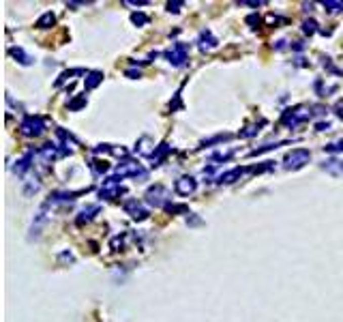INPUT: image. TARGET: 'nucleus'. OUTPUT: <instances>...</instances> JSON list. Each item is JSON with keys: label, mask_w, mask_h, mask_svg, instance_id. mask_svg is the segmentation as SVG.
Wrapping results in <instances>:
<instances>
[{"label": "nucleus", "mask_w": 343, "mask_h": 322, "mask_svg": "<svg viewBox=\"0 0 343 322\" xmlns=\"http://www.w3.org/2000/svg\"><path fill=\"white\" fill-rule=\"evenodd\" d=\"M43 129H45V123H43L41 116H26V118L22 120V125H20V131L24 133V136H28V138L41 136Z\"/></svg>", "instance_id": "f257e3e1"}, {"label": "nucleus", "mask_w": 343, "mask_h": 322, "mask_svg": "<svg viewBox=\"0 0 343 322\" xmlns=\"http://www.w3.org/2000/svg\"><path fill=\"white\" fill-rule=\"evenodd\" d=\"M309 159H311V153L307 148H296L292 150V153H287L285 157V168L287 170H298L303 168L305 164H309Z\"/></svg>", "instance_id": "f03ea898"}, {"label": "nucleus", "mask_w": 343, "mask_h": 322, "mask_svg": "<svg viewBox=\"0 0 343 322\" xmlns=\"http://www.w3.org/2000/svg\"><path fill=\"white\" fill-rule=\"evenodd\" d=\"M116 176L118 178H124V176H133V178H146V170L142 168V164H138V161H124V164L118 166V170H116Z\"/></svg>", "instance_id": "7ed1b4c3"}, {"label": "nucleus", "mask_w": 343, "mask_h": 322, "mask_svg": "<svg viewBox=\"0 0 343 322\" xmlns=\"http://www.w3.org/2000/svg\"><path fill=\"white\" fill-rule=\"evenodd\" d=\"M167 60H169V65H174V67H183L187 62V46L176 43V46L167 52Z\"/></svg>", "instance_id": "20e7f679"}, {"label": "nucleus", "mask_w": 343, "mask_h": 322, "mask_svg": "<svg viewBox=\"0 0 343 322\" xmlns=\"http://www.w3.org/2000/svg\"><path fill=\"white\" fill-rule=\"evenodd\" d=\"M174 189H176L178 195H189V193H193L197 189V183H195V178H191V176H183V178H178L176 181Z\"/></svg>", "instance_id": "39448f33"}, {"label": "nucleus", "mask_w": 343, "mask_h": 322, "mask_svg": "<svg viewBox=\"0 0 343 322\" xmlns=\"http://www.w3.org/2000/svg\"><path fill=\"white\" fill-rule=\"evenodd\" d=\"M124 211H127L133 219H140V221L148 217V211L144 209L138 200H129V202H124Z\"/></svg>", "instance_id": "423d86ee"}, {"label": "nucleus", "mask_w": 343, "mask_h": 322, "mask_svg": "<svg viewBox=\"0 0 343 322\" xmlns=\"http://www.w3.org/2000/svg\"><path fill=\"white\" fill-rule=\"evenodd\" d=\"M146 198L150 204H155V207H163L165 200H167V191L163 189V187H155V189H150L146 193Z\"/></svg>", "instance_id": "0eeeda50"}, {"label": "nucleus", "mask_w": 343, "mask_h": 322, "mask_svg": "<svg viewBox=\"0 0 343 322\" xmlns=\"http://www.w3.org/2000/svg\"><path fill=\"white\" fill-rule=\"evenodd\" d=\"M307 118H309V112H305V110H290V112L283 116V123L296 127V125H298L301 120H307Z\"/></svg>", "instance_id": "6e6552de"}, {"label": "nucleus", "mask_w": 343, "mask_h": 322, "mask_svg": "<svg viewBox=\"0 0 343 322\" xmlns=\"http://www.w3.org/2000/svg\"><path fill=\"white\" fill-rule=\"evenodd\" d=\"M322 168L332 176H343V159H328L322 164Z\"/></svg>", "instance_id": "1a4fd4ad"}, {"label": "nucleus", "mask_w": 343, "mask_h": 322, "mask_svg": "<svg viewBox=\"0 0 343 322\" xmlns=\"http://www.w3.org/2000/svg\"><path fill=\"white\" fill-rule=\"evenodd\" d=\"M242 172H245V168H234V170H230V172H225V174L219 176V183L221 185H230V183L236 181L238 176H242Z\"/></svg>", "instance_id": "9d476101"}, {"label": "nucleus", "mask_w": 343, "mask_h": 322, "mask_svg": "<svg viewBox=\"0 0 343 322\" xmlns=\"http://www.w3.org/2000/svg\"><path fill=\"white\" fill-rule=\"evenodd\" d=\"M101 79H103V75L99 73V71H93V73H88V79H86V88H88V91H93L95 86H99V84H101Z\"/></svg>", "instance_id": "9b49d317"}, {"label": "nucleus", "mask_w": 343, "mask_h": 322, "mask_svg": "<svg viewBox=\"0 0 343 322\" xmlns=\"http://www.w3.org/2000/svg\"><path fill=\"white\" fill-rule=\"evenodd\" d=\"M54 20H56V17H54V13H45L41 20L37 22V26H39V28H48L50 24H54Z\"/></svg>", "instance_id": "f8f14e48"}, {"label": "nucleus", "mask_w": 343, "mask_h": 322, "mask_svg": "<svg viewBox=\"0 0 343 322\" xmlns=\"http://www.w3.org/2000/svg\"><path fill=\"white\" fill-rule=\"evenodd\" d=\"M28 161H30V155H26L24 159H20V161H17V168H15L17 172H20V174H22V172H26V170L30 168V164H28Z\"/></svg>", "instance_id": "ddd939ff"}, {"label": "nucleus", "mask_w": 343, "mask_h": 322, "mask_svg": "<svg viewBox=\"0 0 343 322\" xmlns=\"http://www.w3.org/2000/svg\"><path fill=\"white\" fill-rule=\"evenodd\" d=\"M11 54H13V56L17 58V56H20L22 58V65H30V58L28 56H26V54L22 52V50H17V48H11Z\"/></svg>", "instance_id": "4468645a"}, {"label": "nucleus", "mask_w": 343, "mask_h": 322, "mask_svg": "<svg viewBox=\"0 0 343 322\" xmlns=\"http://www.w3.org/2000/svg\"><path fill=\"white\" fill-rule=\"evenodd\" d=\"M324 7H326L328 11L337 13V11H341V9H343V3H330V0H328V3H324Z\"/></svg>", "instance_id": "2eb2a0df"}, {"label": "nucleus", "mask_w": 343, "mask_h": 322, "mask_svg": "<svg viewBox=\"0 0 343 322\" xmlns=\"http://www.w3.org/2000/svg\"><path fill=\"white\" fill-rule=\"evenodd\" d=\"M97 211H99V207H93V209H88V211H84V213H82V217H79L77 221H79V223H82L84 219H90V217H93V213H97Z\"/></svg>", "instance_id": "dca6fc26"}, {"label": "nucleus", "mask_w": 343, "mask_h": 322, "mask_svg": "<svg viewBox=\"0 0 343 322\" xmlns=\"http://www.w3.org/2000/svg\"><path fill=\"white\" fill-rule=\"evenodd\" d=\"M133 22H135V24H146L148 17L144 15V13H135V15H133Z\"/></svg>", "instance_id": "f3484780"}, {"label": "nucleus", "mask_w": 343, "mask_h": 322, "mask_svg": "<svg viewBox=\"0 0 343 322\" xmlns=\"http://www.w3.org/2000/svg\"><path fill=\"white\" fill-rule=\"evenodd\" d=\"M326 150H330V153H337V150H343V142H339V144H328Z\"/></svg>", "instance_id": "a211bd4d"}, {"label": "nucleus", "mask_w": 343, "mask_h": 322, "mask_svg": "<svg viewBox=\"0 0 343 322\" xmlns=\"http://www.w3.org/2000/svg\"><path fill=\"white\" fill-rule=\"evenodd\" d=\"M84 103H86V97H82V99H77V101L71 103V110H77V107H79V105H84Z\"/></svg>", "instance_id": "6ab92c4d"}, {"label": "nucleus", "mask_w": 343, "mask_h": 322, "mask_svg": "<svg viewBox=\"0 0 343 322\" xmlns=\"http://www.w3.org/2000/svg\"><path fill=\"white\" fill-rule=\"evenodd\" d=\"M305 32H309V34L315 32V22H307L305 24Z\"/></svg>", "instance_id": "aec40b11"}, {"label": "nucleus", "mask_w": 343, "mask_h": 322, "mask_svg": "<svg viewBox=\"0 0 343 322\" xmlns=\"http://www.w3.org/2000/svg\"><path fill=\"white\" fill-rule=\"evenodd\" d=\"M169 11H178V7H183V3H169Z\"/></svg>", "instance_id": "412c9836"}, {"label": "nucleus", "mask_w": 343, "mask_h": 322, "mask_svg": "<svg viewBox=\"0 0 343 322\" xmlns=\"http://www.w3.org/2000/svg\"><path fill=\"white\" fill-rule=\"evenodd\" d=\"M335 110H337V114H339L341 118H343V101H339V103H337V107H335Z\"/></svg>", "instance_id": "4be33fe9"}]
</instances>
